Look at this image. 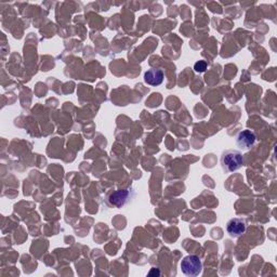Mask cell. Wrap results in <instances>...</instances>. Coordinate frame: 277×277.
I'll return each mask as SVG.
<instances>
[{
  "mask_svg": "<svg viewBox=\"0 0 277 277\" xmlns=\"http://www.w3.org/2000/svg\"><path fill=\"white\" fill-rule=\"evenodd\" d=\"M243 155L237 150H225L220 158V164L225 173L237 171L243 166Z\"/></svg>",
  "mask_w": 277,
  "mask_h": 277,
  "instance_id": "1",
  "label": "cell"
},
{
  "mask_svg": "<svg viewBox=\"0 0 277 277\" xmlns=\"http://www.w3.org/2000/svg\"><path fill=\"white\" fill-rule=\"evenodd\" d=\"M133 199L132 190H117L111 191L106 195V203L108 206L115 208H123L127 204H129Z\"/></svg>",
  "mask_w": 277,
  "mask_h": 277,
  "instance_id": "2",
  "label": "cell"
},
{
  "mask_svg": "<svg viewBox=\"0 0 277 277\" xmlns=\"http://www.w3.org/2000/svg\"><path fill=\"white\" fill-rule=\"evenodd\" d=\"M181 270L186 276H197L203 271V263L200 256L195 254L186 255L181 262Z\"/></svg>",
  "mask_w": 277,
  "mask_h": 277,
  "instance_id": "3",
  "label": "cell"
},
{
  "mask_svg": "<svg viewBox=\"0 0 277 277\" xmlns=\"http://www.w3.org/2000/svg\"><path fill=\"white\" fill-rule=\"evenodd\" d=\"M256 136L251 130H243L236 136V145L243 151H248L255 144Z\"/></svg>",
  "mask_w": 277,
  "mask_h": 277,
  "instance_id": "4",
  "label": "cell"
},
{
  "mask_svg": "<svg viewBox=\"0 0 277 277\" xmlns=\"http://www.w3.org/2000/svg\"><path fill=\"white\" fill-rule=\"evenodd\" d=\"M247 230V224L246 221L240 217H234L231 219L226 224V232L233 239H237V237H241L243 234H245Z\"/></svg>",
  "mask_w": 277,
  "mask_h": 277,
  "instance_id": "5",
  "label": "cell"
},
{
  "mask_svg": "<svg viewBox=\"0 0 277 277\" xmlns=\"http://www.w3.org/2000/svg\"><path fill=\"white\" fill-rule=\"evenodd\" d=\"M144 81L147 85L156 87L163 84L164 82V72L158 68H150L144 74Z\"/></svg>",
  "mask_w": 277,
  "mask_h": 277,
  "instance_id": "6",
  "label": "cell"
},
{
  "mask_svg": "<svg viewBox=\"0 0 277 277\" xmlns=\"http://www.w3.org/2000/svg\"><path fill=\"white\" fill-rule=\"evenodd\" d=\"M194 69H195V72H197V73H204L207 69V63L205 61L196 62L194 65Z\"/></svg>",
  "mask_w": 277,
  "mask_h": 277,
  "instance_id": "7",
  "label": "cell"
},
{
  "mask_svg": "<svg viewBox=\"0 0 277 277\" xmlns=\"http://www.w3.org/2000/svg\"><path fill=\"white\" fill-rule=\"evenodd\" d=\"M153 274H156V275H160V272H158L157 270H156V272H155V269H153L151 272H150V274H148V275H153Z\"/></svg>",
  "mask_w": 277,
  "mask_h": 277,
  "instance_id": "8",
  "label": "cell"
}]
</instances>
